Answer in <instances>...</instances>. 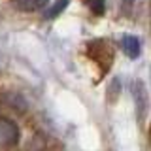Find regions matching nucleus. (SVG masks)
Wrapping results in <instances>:
<instances>
[{"label": "nucleus", "instance_id": "obj_6", "mask_svg": "<svg viewBox=\"0 0 151 151\" xmlns=\"http://www.w3.org/2000/svg\"><path fill=\"white\" fill-rule=\"evenodd\" d=\"M85 6L91 9L93 13H96V15H102L104 9H106V0H83Z\"/></svg>", "mask_w": 151, "mask_h": 151}, {"label": "nucleus", "instance_id": "obj_2", "mask_svg": "<svg viewBox=\"0 0 151 151\" xmlns=\"http://www.w3.org/2000/svg\"><path fill=\"white\" fill-rule=\"evenodd\" d=\"M121 47L125 51V55L129 59H138L140 53H142V42L138 36L134 34H125L121 38Z\"/></svg>", "mask_w": 151, "mask_h": 151}, {"label": "nucleus", "instance_id": "obj_5", "mask_svg": "<svg viewBox=\"0 0 151 151\" xmlns=\"http://www.w3.org/2000/svg\"><path fill=\"white\" fill-rule=\"evenodd\" d=\"M68 2H70V0H57L53 6H51V8L45 12V17H47V19H53V17H57V15H59V13L63 12V9H64L66 6H68Z\"/></svg>", "mask_w": 151, "mask_h": 151}, {"label": "nucleus", "instance_id": "obj_1", "mask_svg": "<svg viewBox=\"0 0 151 151\" xmlns=\"http://www.w3.org/2000/svg\"><path fill=\"white\" fill-rule=\"evenodd\" d=\"M132 100H134V108H136V119L144 123L149 113V93L142 79L132 81Z\"/></svg>", "mask_w": 151, "mask_h": 151}, {"label": "nucleus", "instance_id": "obj_4", "mask_svg": "<svg viewBox=\"0 0 151 151\" xmlns=\"http://www.w3.org/2000/svg\"><path fill=\"white\" fill-rule=\"evenodd\" d=\"M119 93H121V81H119V78H113L110 87H108V100L115 102L119 98Z\"/></svg>", "mask_w": 151, "mask_h": 151}, {"label": "nucleus", "instance_id": "obj_3", "mask_svg": "<svg viewBox=\"0 0 151 151\" xmlns=\"http://www.w3.org/2000/svg\"><path fill=\"white\" fill-rule=\"evenodd\" d=\"M12 2L21 12H38V9H44L49 0H12Z\"/></svg>", "mask_w": 151, "mask_h": 151}]
</instances>
